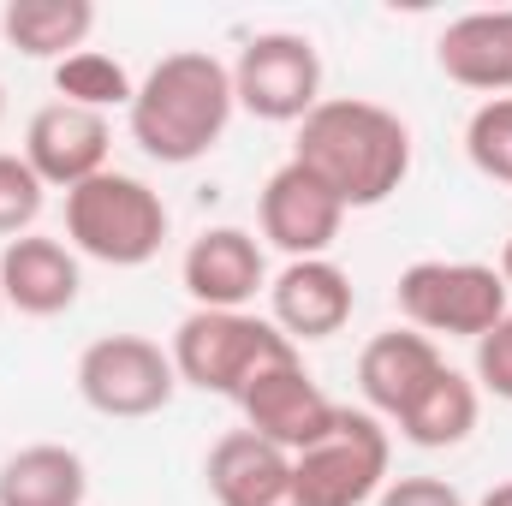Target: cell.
Listing matches in <instances>:
<instances>
[{"mask_svg":"<svg viewBox=\"0 0 512 506\" xmlns=\"http://www.w3.org/2000/svg\"><path fill=\"white\" fill-rule=\"evenodd\" d=\"M292 161L310 167L340 197V209H376L411 173V131L382 102L322 96L298 126Z\"/></svg>","mask_w":512,"mask_h":506,"instance_id":"1","label":"cell"},{"mask_svg":"<svg viewBox=\"0 0 512 506\" xmlns=\"http://www.w3.org/2000/svg\"><path fill=\"white\" fill-rule=\"evenodd\" d=\"M233 66H221L209 48L167 54L131 96V143L161 167L203 161L233 126Z\"/></svg>","mask_w":512,"mask_h":506,"instance_id":"2","label":"cell"},{"mask_svg":"<svg viewBox=\"0 0 512 506\" xmlns=\"http://www.w3.org/2000/svg\"><path fill=\"white\" fill-rule=\"evenodd\" d=\"M66 239L72 251L96 256L108 268H143L167 245V203L131 173H96L66 191Z\"/></svg>","mask_w":512,"mask_h":506,"instance_id":"3","label":"cell"},{"mask_svg":"<svg viewBox=\"0 0 512 506\" xmlns=\"http://www.w3.org/2000/svg\"><path fill=\"white\" fill-rule=\"evenodd\" d=\"M298 346L262 322L251 310H191L179 328H173V370L185 387H203V393H221V399H239L268 364L292 358Z\"/></svg>","mask_w":512,"mask_h":506,"instance_id":"4","label":"cell"},{"mask_svg":"<svg viewBox=\"0 0 512 506\" xmlns=\"http://www.w3.org/2000/svg\"><path fill=\"white\" fill-rule=\"evenodd\" d=\"M399 316L417 334L483 340L512 316V286L489 262H411L399 274Z\"/></svg>","mask_w":512,"mask_h":506,"instance_id":"5","label":"cell"},{"mask_svg":"<svg viewBox=\"0 0 512 506\" xmlns=\"http://www.w3.org/2000/svg\"><path fill=\"white\" fill-rule=\"evenodd\" d=\"M387 459H393V441H387L382 417L340 405L334 429L292 459L298 495L304 506H364L387 489Z\"/></svg>","mask_w":512,"mask_h":506,"instance_id":"6","label":"cell"},{"mask_svg":"<svg viewBox=\"0 0 512 506\" xmlns=\"http://www.w3.org/2000/svg\"><path fill=\"white\" fill-rule=\"evenodd\" d=\"M233 102L268 126H304L322 102V54L298 30H262L233 60Z\"/></svg>","mask_w":512,"mask_h":506,"instance_id":"7","label":"cell"},{"mask_svg":"<svg viewBox=\"0 0 512 506\" xmlns=\"http://www.w3.org/2000/svg\"><path fill=\"white\" fill-rule=\"evenodd\" d=\"M78 393L90 411L131 423V417H155L173 405L179 370H173V352H161L143 334H102L78 358Z\"/></svg>","mask_w":512,"mask_h":506,"instance_id":"8","label":"cell"},{"mask_svg":"<svg viewBox=\"0 0 512 506\" xmlns=\"http://www.w3.org/2000/svg\"><path fill=\"white\" fill-rule=\"evenodd\" d=\"M233 405L245 411V429H251V435L286 447L292 459H298L304 447H316V441L334 429V417H340V405L310 381V370H304L298 352L280 358V364H268Z\"/></svg>","mask_w":512,"mask_h":506,"instance_id":"9","label":"cell"},{"mask_svg":"<svg viewBox=\"0 0 512 506\" xmlns=\"http://www.w3.org/2000/svg\"><path fill=\"white\" fill-rule=\"evenodd\" d=\"M256 209H262V239H268L274 251H286L292 262L328 256V245H334L340 227H346L340 197H334L310 167H298V161H286V167L268 173Z\"/></svg>","mask_w":512,"mask_h":506,"instance_id":"10","label":"cell"},{"mask_svg":"<svg viewBox=\"0 0 512 506\" xmlns=\"http://www.w3.org/2000/svg\"><path fill=\"white\" fill-rule=\"evenodd\" d=\"M108 149H114L108 114L72 108V102H48L24 126V161H30V173L42 185H60V191H78L84 179L108 173Z\"/></svg>","mask_w":512,"mask_h":506,"instance_id":"11","label":"cell"},{"mask_svg":"<svg viewBox=\"0 0 512 506\" xmlns=\"http://www.w3.org/2000/svg\"><path fill=\"white\" fill-rule=\"evenodd\" d=\"M352 274L328 256H304V262H286L268 286V310H274V328L298 346V340H334L346 322H352Z\"/></svg>","mask_w":512,"mask_h":506,"instance_id":"12","label":"cell"},{"mask_svg":"<svg viewBox=\"0 0 512 506\" xmlns=\"http://www.w3.org/2000/svg\"><path fill=\"white\" fill-rule=\"evenodd\" d=\"M203 477H209V489H215L221 506H304L292 453L251 435V429H227L209 447Z\"/></svg>","mask_w":512,"mask_h":506,"instance_id":"13","label":"cell"},{"mask_svg":"<svg viewBox=\"0 0 512 506\" xmlns=\"http://www.w3.org/2000/svg\"><path fill=\"white\" fill-rule=\"evenodd\" d=\"M179 280L197 310H245L256 292L268 286V262L245 227H209L191 239L179 262Z\"/></svg>","mask_w":512,"mask_h":506,"instance_id":"14","label":"cell"},{"mask_svg":"<svg viewBox=\"0 0 512 506\" xmlns=\"http://www.w3.org/2000/svg\"><path fill=\"white\" fill-rule=\"evenodd\" d=\"M78 286H84L78 256L60 239L24 233L0 251V292H6V310L18 316H66L78 304Z\"/></svg>","mask_w":512,"mask_h":506,"instance_id":"15","label":"cell"},{"mask_svg":"<svg viewBox=\"0 0 512 506\" xmlns=\"http://www.w3.org/2000/svg\"><path fill=\"white\" fill-rule=\"evenodd\" d=\"M441 370H447V358L435 352L429 334H417V328H387V334H376V340L364 346V358H358V387H364L370 411H382V417L399 423V417L411 411V399L441 376Z\"/></svg>","mask_w":512,"mask_h":506,"instance_id":"16","label":"cell"},{"mask_svg":"<svg viewBox=\"0 0 512 506\" xmlns=\"http://www.w3.org/2000/svg\"><path fill=\"white\" fill-rule=\"evenodd\" d=\"M435 60H441V72L453 84L483 90L489 102L512 96V6L453 18L441 30V42H435Z\"/></svg>","mask_w":512,"mask_h":506,"instance_id":"17","label":"cell"},{"mask_svg":"<svg viewBox=\"0 0 512 506\" xmlns=\"http://www.w3.org/2000/svg\"><path fill=\"white\" fill-rule=\"evenodd\" d=\"M84 501H90V471L60 441L18 447L0 465V506H84Z\"/></svg>","mask_w":512,"mask_h":506,"instance_id":"18","label":"cell"},{"mask_svg":"<svg viewBox=\"0 0 512 506\" xmlns=\"http://www.w3.org/2000/svg\"><path fill=\"white\" fill-rule=\"evenodd\" d=\"M96 30V6L90 0H6L0 6V36L30 54V60H66L84 48V36Z\"/></svg>","mask_w":512,"mask_h":506,"instance_id":"19","label":"cell"},{"mask_svg":"<svg viewBox=\"0 0 512 506\" xmlns=\"http://www.w3.org/2000/svg\"><path fill=\"white\" fill-rule=\"evenodd\" d=\"M477 417H483L477 381L459 376V370H441V376L411 399V411L399 417V435H405L411 447H429V453H435V447H459V441L477 429Z\"/></svg>","mask_w":512,"mask_h":506,"instance_id":"20","label":"cell"},{"mask_svg":"<svg viewBox=\"0 0 512 506\" xmlns=\"http://www.w3.org/2000/svg\"><path fill=\"white\" fill-rule=\"evenodd\" d=\"M54 96L72 102V108L108 114V108H131L137 84H131V72L114 60V54H102V48H78V54H66V60L54 66Z\"/></svg>","mask_w":512,"mask_h":506,"instance_id":"21","label":"cell"},{"mask_svg":"<svg viewBox=\"0 0 512 506\" xmlns=\"http://www.w3.org/2000/svg\"><path fill=\"white\" fill-rule=\"evenodd\" d=\"M465 155H471L477 173L512 185V96H495V102H483V108L471 114V126H465Z\"/></svg>","mask_w":512,"mask_h":506,"instance_id":"22","label":"cell"},{"mask_svg":"<svg viewBox=\"0 0 512 506\" xmlns=\"http://www.w3.org/2000/svg\"><path fill=\"white\" fill-rule=\"evenodd\" d=\"M42 203H48V185L30 173V161L0 149V239H24L36 227Z\"/></svg>","mask_w":512,"mask_h":506,"instance_id":"23","label":"cell"},{"mask_svg":"<svg viewBox=\"0 0 512 506\" xmlns=\"http://www.w3.org/2000/svg\"><path fill=\"white\" fill-rule=\"evenodd\" d=\"M477 381H483L495 399H507L512 405V316L507 322H495V328L477 340Z\"/></svg>","mask_w":512,"mask_h":506,"instance_id":"24","label":"cell"},{"mask_svg":"<svg viewBox=\"0 0 512 506\" xmlns=\"http://www.w3.org/2000/svg\"><path fill=\"white\" fill-rule=\"evenodd\" d=\"M376 506H465V495L441 477H399L376 495Z\"/></svg>","mask_w":512,"mask_h":506,"instance_id":"25","label":"cell"},{"mask_svg":"<svg viewBox=\"0 0 512 506\" xmlns=\"http://www.w3.org/2000/svg\"><path fill=\"white\" fill-rule=\"evenodd\" d=\"M477 506H512V483H501V489H489V495H483Z\"/></svg>","mask_w":512,"mask_h":506,"instance_id":"26","label":"cell"},{"mask_svg":"<svg viewBox=\"0 0 512 506\" xmlns=\"http://www.w3.org/2000/svg\"><path fill=\"white\" fill-rule=\"evenodd\" d=\"M501 280L512 286V239H507V251H501Z\"/></svg>","mask_w":512,"mask_h":506,"instance_id":"27","label":"cell"},{"mask_svg":"<svg viewBox=\"0 0 512 506\" xmlns=\"http://www.w3.org/2000/svg\"><path fill=\"white\" fill-rule=\"evenodd\" d=\"M0 114H6V90H0Z\"/></svg>","mask_w":512,"mask_h":506,"instance_id":"28","label":"cell"},{"mask_svg":"<svg viewBox=\"0 0 512 506\" xmlns=\"http://www.w3.org/2000/svg\"><path fill=\"white\" fill-rule=\"evenodd\" d=\"M0 310H6V292H0Z\"/></svg>","mask_w":512,"mask_h":506,"instance_id":"29","label":"cell"}]
</instances>
